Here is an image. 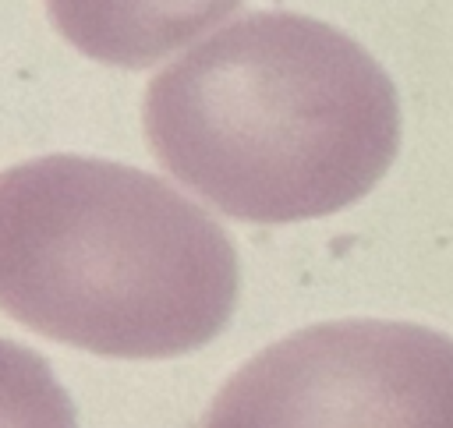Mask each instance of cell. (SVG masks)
Instances as JSON below:
<instances>
[{"instance_id":"obj_2","label":"cell","mask_w":453,"mask_h":428,"mask_svg":"<svg viewBox=\"0 0 453 428\" xmlns=\"http://www.w3.org/2000/svg\"><path fill=\"white\" fill-rule=\"evenodd\" d=\"M237 304L226 230L156 173L42 156L0 173V308L103 357H177Z\"/></svg>"},{"instance_id":"obj_4","label":"cell","mask_w":453,"mask_h":428,"mask_svg":"<svg viewBox=\"0 0 453 428\" xmlns=\"http://www.w3.org/2000/svg\"><path fill=\"white\" fill-rule=\"evenodd\" d=\"M244 0H46L53 28L85 57L149 67L198 39Z\"/></svg>"},{"instance_id":"obj_5","label":"cell","mask_w":453,"mask_h":428,"mask_svg":"<svg viewBox=\"0 0 453 428\" xmlns=\"http://www.w3.org/2000/svg\"><path fill=\"white\" fill-rule=\"evenodd\" d=\"M0 428H78L46 357L14 340H0Z\"/></svg>"},{"instance_id":"obj_1","label":"cell","mask_w":453,"mask_h":428,"mask_svg":"<svg viewBox=\"0 0 453 428\" xmlns=\"http://www.w3.org/2000/svg\"><path fill=\"white\" fill-rule=\"evenodd\" d=\"M145 134L163 170L219 212L297 223L379 184L400 149V99L340 28L255 11L149 81Z\"/></svg>"},{"instance_id":"obj_3","label":"cell","mask_w":453,"mask_h":428,"mask_svg":"<svg viewBox=\"0 0 453 428\" xmlns=\"http://www.w3.org/2000/svg\"><path fill=\"white\" fill-rule=\"evenodd\" d=\"M202 428H453V340L389 318L308 325L241 364Z\"/></svg>"}]
</instances>
